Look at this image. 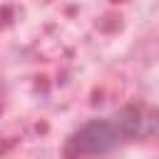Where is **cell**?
I'll list each match as a JSON object with an SVG mask.
<instances>
[{"mask_svg": "<svg viewBox=\"0 0 159 159\" xmlns=\"http://www.w3.org/2000/svg\"><path fill=\"white\" fill-rule=\"evenodd\" d=\"M124 137V129L119 124L117 117L112 119H92L87 124H82L72 139V144L82 152V154H107L112 152Z\"/></svg>", "mask_w": 159, "mask_h": 159, "instance_id": "1", "label": "cell"}]
</instances>
